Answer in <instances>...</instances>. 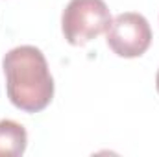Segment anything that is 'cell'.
Returning <instances> with one entry per match:
<instances>
[{
	"label": "cell",
	"instance_id": "6da1fadb",
	"mask_svg": "<svg viewBox=\"0 0 159 157\" xmlns=\"http://www.w3.org/2000/svg\"><path fill=\"white\" fill-rule=\"evenodd\" d=\"M11 104L26 113L43 111L54 96V79L39 48L24 44L11 48L2 61Z\"/></svg>",
	"mask_w": 159,
	"mask_h": 157
},
{
	"label": "cell",
	"instance_id": "5b68a950",
	"mask_svg": "<svg viewBox=\"0 0 159 157\" xmlns=\"http://www.w3.org/2000/svg\"><path fill=\"white\" fill-rule=\"evenodd\" d=\"M156 87H157V92H159V70H157V78H156Z\"/></svg>",
	"mask_w": 159,
	"mask_h": 157
},
{
	"label": "cell",
	"instance_id": "277c9868",
	"mask_svg": "<svg viewBox=\"0 0 159 157\" xmlns=\"http://www.w3.org/2000/svg\"><path fill=\"white\" fill-rule=\"evenodd\" d=\"M28 133L15 120H0V157H19L26 152Z\"/></svg>",
	"mask_w": 159,
	"mask_h": 157
},
{
	"label": "cell",
	"instance_id": "3957f363",
	"mask_svg": "<svg viewBox=\"0 0 159 157\" xmlns=\"http://www.w3.org/2000/svg\"><path fill=\"white\" fill-rule=\"evenodd\" d=\"M152 43V28L141 13H120L107 28V44L120 57H139Z\"/></svg>",
	"mask_w": 159,
	"mask_h": 157
},
{
	"label": "cell",
	"instance_id": "7a4b0ae2",
	"mask_svg": "<svg viewBox=\"0 0 159 157\" xmlns=\"http://www.w3.org/2000/svg\"><path fill=\"white\" fill-rule=\"evenodd\" d=\"M111 20L109 7L104 0H70L63 11L61 28L70 44L81 46L107 32Z\"/></svg>",
	"mask_w": 159,
	"mask_h": 157
}]
</instances>
